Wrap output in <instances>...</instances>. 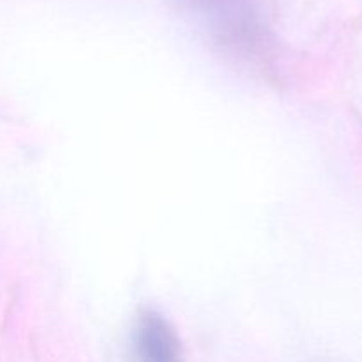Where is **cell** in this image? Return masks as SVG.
Listing matches in <instances>:
<instances>
[{
    "label": "cell",
    "mask_w": 362,
    "mask_h": 362,
    "mask_svg": "<svg viewBox=\"0 0 362 362\" xmlns=\"http://www.w3.org/2000/svg\"><path fill=\"white\" fill-rule=\"evenodd\" d=\"M131 343L138 362H184L179 334L158 310H145L138 315Z\"/></svg>",
    "instance_id": "cell-1"
}]
</instances>
